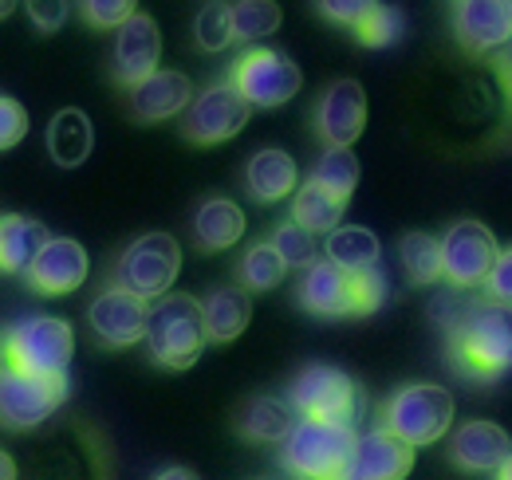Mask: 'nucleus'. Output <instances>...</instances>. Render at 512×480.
<instances>
[{"instance_id":"1","label":"nucleus","mask_w":512,"mask_h":480,"mask_svg":"<svg viewBox=\"0 0 512 480\" xmlns=\"http://www.w3.org/2000/svg\"><path fill=\"white\" fill-rule=\"evenodd\" d=\"M453 370L473 382H493L512 370V307L497 300L469 303L449 323Z\"/></svg>"},{"instance_id":"2","label":"nucleus","mask_w":512,"mask_h":480,"mask_svg":"<svg viewBox=\"0 0 512 480\" xmlns=\"http://www.w3.org/2000/svg\"><path fill=\"white\" fill-rule=\"evenodd\" d=\"M296 300L304 311L320 315V319H343V315H375L386 300V276L383 264L379 268H363L351 272L335 260H312L304 268L300 292Z\"/></svg>"},{"instance_id":"3","label":"nucleus","mask_w":512,"mask_h":480,"mask_svg":"<svg viewBox=\"0 0 512 480\" xmlns=\"http://www.w3.org/2000/svg\"><path fill=\"white\" fill-rule=\"evenodd\" d=\"M209 343V319L205 303L193 300L190 292H166L150 303L146 319V351L166 370H190L201 359Z\"/></svg>"},{"instance_id":"4","label":"nucleus","mask_w":512,"mask_h":480,"mask_svg":"<svg viewBox=\"0 0 512 480\" xmlns=\"http://www.w3.org/2000/svg\"><path fill=\"white\" fill-rule=\"evenodd\" d=\"M355 441H359L355 425L300 418L288 441L280 445V465L296 480H343Z\"/></svg>"},{"instance_id":"5","label":"nucleus","mask_w":512,"mask_h":480,"mask_svg":"<svg viewBox=\"0 0 512 480\" xmlns=\"http://www.w3.org/2000/svg\"><path fill=\"white\" fill-rule=\"evenodd\" d=\"M383 429L418 445H434L453 429V394L438 382H410L402 386L383 410Z\"/></svg>"},{"instance_id":"6","label":"nucleus","mask_w":512,"mask_h":480,"mask_svg":"<svg viewBox=\"0 0 512 480\" xmlns=\"http://www.w3.org/2000/svg\"><path fill=\"white\" fill-rule=\"evenodd\" d=\"M75 355L71 323L60 315H28L4 335V362L36 374H67Z\"/></svg>"},{"instance_id":"7","label":"nucleus","mask_w":512,"mask_h":480,"mask_svg":"<svg viewBox=\"0 0 512 480\" xmlns=\"http://www.w3.org/2000/svg\"><path fill=\"white\" fill-rule=\"evenodd\" d=\"M288 402L296 406L300 418H320V421H343L355 425L363 414V390L351 374H343L339 366L327 362H312L296 374Z\"/></svg>"},{"instance_id":"8","label":"nucleus","mask_w":512,"mask_h":480,"mask_svg":"<svg viewBox=\"0 0 512 480\" xmlns=\"http://www.w3.org/2000/svg\"><path fill=\"white\" fill-rule=\"evenodd\" d=\"M182 272V244L170 233H146L130 240L115 264V284L142 300H162Z\"/></svg>"},{"instance_id":"9","label":"nucleus","mask_w":512,"mask_h":480,"mask_svg":"<svg viewBox=\"0 0 512 480\" xmlns=\"http://www.w3.org/2000/svg\"><path fill=\"white\" fill-rule=\"evenodd\" d=\"M67 402V374H36L4 366L0 374V414L8 429H36Z\"/></svg>"},{"instance_id":"10","label":"nucleus","mask_w":512,"mask_h":480,"mask_svg":"<svg viewBox=\"0 0 512 480\" xmlns=\"http://www.w3.org/2000/svg\"><path fill=\"white\" fill-rule=\"evenodd\" d=\"M229 83L253 103V107H284L288 99L300 95L304 71L296 67L292 56L276 48H249L241 60L229 67Z\"/></svg>"},{"instance_id":"11","label":"nucleus","mask_w":512,"mask_h":480,"mask_svg":"<svg viewBox=\"0 0 512 480\" xmlns=\"http://www.w3.org/2000/svg\"><path fill=\"white\" fill-rule=\"evenodd\" d=\"M253 119V103L233 87V83H213L205 87L182 115V138L193 146H217L237 138Z\"/></svg>"},{"instance_id":"12","label":"nucleus","mask_w":512,"mask_h":480,"mask_svg":"<svg viewBox=\"0 0 512 480\" xmlns=\"http://www.w3.org/2000/svg\"><path fill=\"white\" fill-rule=\"evenodd\" d=\"M442 256H446V280L453 288H485L493 268H497L501 244H497L489 225L457 221L442 237Z\"/></svg>"},{"instance_id":"13","label":"nucleus","mask_w":512,"mask_h":480,"mask_svg":"<svg viewBox=\"0 0 512 480\" xmlns=\"http://www.w3.org/2000/svg\"><path fill=\"white\" fill-rule=\"evenodd\" d=\"M146 319H150L146 300L127 292V288H119V284L99 292L87 307V323H91L95 339L103 347H115V351H127V347L146 339Z\"/></svg>"},{"instance_id":"14","label":"nucleus","mask_w":512,"mask_h":480,"mask_svg":"<svg viewBox=\"0 0 512 480\" xmlns=\"http://www.w3.org/2000/svg\"><path fill=\"white\" fill-rule=\"evenodd\" d=\"M312 126L323 146H351L367 130V91L355 79H335L320 95Z\"/></svg>"},{"instance_id":"15","label":"nucleus","mask_w":512,"mask_h":480,"mask_svg":"<svg viewBox=\"0 0 512 480\" xmlns=\"http://www.w3.org/2000/svg\"><path fill=\"white\" fill-rule=\"evenodd\" d=\"M414 473V445L390 429H367L355 441L343 480H406Z\"/></svg>"},{"instance_id":"16","label":"nucleus","mask_w":512,"mask_h":480,"mask_svg":"<svg viewBox=\"0 0 512 480\" xmlns=\"http://www.w3.org/2000/svg\"><path fill=\"white\" fill-rule=\"evenodd\" d=\"M158 60H162V32L150 12H134L115 32V56H111L115 79L130 91L134 83H142L158 71Z\"/></svg>"},{"instance_id":"17","label":"nucleus","mask_w":512,"mask_h":480,"mask_svg":"<svg viewBox=\"0 0 512 480\" xmlns=\"http://www.w3.org/2000/svg\"><path fill=\"white\" fill-rule=\"evenodd\" d=\"M91 276V256L79 240L52 237L48 248L36 256V264L28 268V288L40 296H67L75 288H83V280Z\"/></svg>"},{"instance_id":"18","label":"nucleus","mask_w":512,"mask_h":480,"mask_svg":"<svg viewBox=\"0 0 512 480\" xmlns=\"http://www.w3.org/2000/svg\"><path fill=\"white\" fill-rule=\"evenodd\" d=\"M453 32L457 40L485 56V52H501L512 44V0H461L457 16H453Z\"/></svg>"},{"instance_id":"19","label":"nucleus","mask_w":512,"mask_h":480,"mask_svg":"<svg viewBox=\"0 0 512 480\" xmlns=\"http://www.w3.org/2000/svg\"><path fill=\"white\" fill-rule=\"evenodd\" d=\"M509 453V429H501L497 421H465L449 437V461L461 473H501Z\"/></svg>"},{"instance_id":"20","label":"nucleus","mask_w":512,"mask_h":480,"mask_svg":"<svg viewBox=\"0 0 512 480\" xmlns=\"http://www.w3.org/2000/svg\"><path fill=\"white\" fill-rule=\"evenodd\" d=\"M193 99L197 95H193L190 75L170 71V67H158L150 79L134 83L127 91V103L138 122H166L174 115H186Z\"/></svg>"},{"instance_id":"21","label":"nucleus","mask_w":512,"mask_h":480,"mask_svg":"<svg viewBox=\"0 0 512 480\" xmlns=\"http://www.w3.org/2000/svg\"><path fill=\"white\" fill-rule=\"evenodd\" d=\"M245 185H249V197L260 205H276L284 197H296L300 189V166L288 150H256L245 166Z\"/></svg>"},{"instance_id":"22","label":"nucleus","mask_w":512,"mask_h":480,"mask_svg":"<svg viewBox=\"0 0 512 480\" xmlns=\"http://www.w3.org/2000/svg\"><path fill=\"white\" fill-rule=\"evenodd\" d=\"M296 421H300V414H296L292 402L256 394L237 410V433L253 445H284L288 433L296 429Z\"/></svg>"},{"instance_id":"23","label":"nucleus","mask_w":512,"mask_h":480,"mask_svg":"<svg viewBox=\"0 0 512 480\" xmlns=\"http://www.w3.org/2000/svg\"><path fill=\"white\" fill-rule=\"evenodd\" d=\"M52 233L24 213H4L0 221V264L8 276H28V268L36 264V256L48 248Z\"/></svg>"},{"instance_id":"24","label":"nucleus","mask_w":512,"mask_h":480,"mask_svg":"<svg viewBox=\"0 0 512 480\" xmlns=\"http://www.w3.org/2000/svg\"><path fill=\"white\" fill-rule=\"evenodd\" d=\"M245 233V213L229 197H209L193 213V240L201 252H225Z\"/></svg>"},{"instance_id":"25","label":"nucleus","mask_w":512,"mask_h":480,"mask_svg":"<svg viewBox=\"0 0 512 480\" xmlns=\"http://www.w3.org/2000/svg\"><path fill=\"white\" fill-rule=\"evenodd\" d=\"M91 150H95V126L79 107H64L56 119L48 122V154H52L56 166L75 170L91 158Z\"/></svg>"},{"instance_id":"26","label":"nucleus","mask_w":512,"mask_h":480,"mask_svg":"<svg viewBox=\"0 0 512 480\" xmlns=\"http://www.w3.org/2000/svg\"><path fill=\"white\" fill-rule=\"evenodd\" d=\"M201 303L209 319V343H233L253 323V300L241 288H213Z\"/></svg>"},{"instance_id":"27","label":"nucleus","mask_w":512,"mask_h":480,"mask_svg":"<svg viewBox=\"0 0 512 480\" xmlns=\"http://www.w3.org/2000/svg\"><path fill=\"white\" fill-rule=\"evenodd\" d=\"M398 260H402V272L414 288H430L434 280L446 276V256H442V237H430V233H406L398 240Z\"/></svg>"},{"instance_id":"28","label":"nucleus","mask_w":512,"mask_h":480,"mask_svg":"<svg viewBox=\"0 0 512 480\" xmlns=\"http://www.w3.org/2000/svg\"><path fill=\"white\" fill-rule=\"evenodd\" d=\"M323 248H327V260H335V264H343L351 272L379 268V260H383V244L363 225H339L335 233H327Z\"/></svg>"},{"instance_id":"29","label":"nucleus","mask_w":512,"mask_h":480,"mask_svg":"<svg viewBox=\"0 0 512 480\" xmlns=\"http://www.w3.org/2000/svg\"><path fill=\"white\" fill-rule=\"evenodd\" d=\"M343 209H347V201H339L335 193H327L320 181H304L300 189H296V197H292V221H300L304 229H312V233H335L339 229V217H343Z\"/></svg>"},{"instance_id":"30","label":"nucleus","mask_w":512,"mask_h":480,"mask_svg":"<svg viewBox=\"0 0 512 480\" xmlns=\"http://www.w3.org/2000/svg\"><path fill=\"white\" fill-rule=\"evenodd\" d=\"M312 181H320L327 193H335L339 201H351L355 185H359V158L351 146H327L316 166H312Z\"/></svg>"},{"instance_id":"31","label":"nucleus","mask_w":512,"mask_h":480,"mask_svg":"<svg viewBox=\"0 0 512 480\" xmlns=\"http://www.w3.org/2000/svg\"><path fill=\"white\" fill-rule=\"evenodd\" d=\"M237 272H241V284H245L249 292H272V288L284 284L288 260L276 252L272 240H260V244H253V248L245 252V260H241Z\"/></svg>"},{"instance_id":"32","label":"nucleus","mask_w":512,"mask_h":480,"mask_svg":"<svg viewBox=\"0 0 512 480\" xmlns=\"http://www.w3.org/2000/svg\"><path fill=\"white\" fill-rule=\"evenodd\" d=\"M193 40L201 52H225L233 40H237V16H233V4L225 0H209L197 20H193Z\"/></svg>"},{"instance_id":"33","label":"nucleus","mask_w":512,"mask_h":480,"mask_svg":"<svg viewBox=\"0 0 512 480\" xmlns=\"http://www.w3.org/2000/svg\"><path fill=\"white\" fill-rule=\"evenodd\" d=\"M233 16H237V40H245V44L272 36L284 24V12L276 0H237Z\"/></svg>"},{"instance_id":"34","label":"nucleus","mask_w":512,"mask_h":480,"mask_svg":"<svg viewBox=\"0 0 512 480\" xmlns=\"http://www.w3.org/2000/svg\"><path fill=\"white\" fill-rule=\"evenodd\" d=\"M406 36V16H402V8H394V4H379L359 28H355V40L363 44V48H390V44H398Z\"/></svg>"},{"instance_id":"35","label":"nucleus","mask_w":512,"mask_h":480,"mask_svg":"<svg viewBox=\"0 0 512 480\" xmlns=\"http://www.w3.org/2000/svg\"><path fill=\"white\" fill-rule=\"evenodd\" d=\"M272 244H276V252L288 260V268H308V264L316 260V233L304 229L300 221H284V225H276Z\"/></svg>"},{"instance_id":"36","label":"nucleus","mask_w":512,"mask_h":480,"mask_svg":"<svg viewBox=\"0 0 512 480\" xmlns=\"http://www.w3.org/2000/svg\"><path fill=\"white\" fill-rule=\"evenodd\" d=\"M138 12V0H83V20L91 28H123Z\"/></svg>"},{"instance_id":"37","label":"nucleus","mask_w":512,"mask_h":480,"mask_svg":"<svg viewBox=\"0 0 512 480\" xmlns=\"http://www.w3.org/2000/svg\"><path fill=\"white\" fill-rule=\"evenodd\" d=\"M383 0H316V12L339 28H359Z\"/></svg>"},{"instance_id":"38","label":"nucleus","mask_w":512,"mask_h":480,"mask_svg":"<svg viewBox=\"0 0 512 480\" xmlns=\"http://www.w3.org/2000/svg\"><path fill=\"white\" fill-rule=\"evenodd\" d=\"M28 130H32V119H28L24 103L12 99V95H4V99H0V150L20 146V142L28 138Z\"/></svg>"},{"instance_id":"39","label":"nucleus","mask_w":512,"mask_h":480,"mask_svg":"<svg viewBox=\"0 0 512 480\" xmlns=\"http://www.w3.org/2000/svg\"><path fill=\"white\" fill-rule=\"evenodd\" d=\"M24 12H28V20L36 24V32L52 36V32H60L67 24L71 4H67V0H24Z\"/></svg>"},{"instance_id":"40","label":"nucleus","mask_w":512,"mask_h":480,"mask_svg":"<svg viewBox=\"0 0 512 480\" xmlns=\"http://www.w3.org/2000/svg\"><path fill=\"white\" fill-rule=\"evenodd\" d=\"M485 292H489V300H497V303H505V307H512V248H501V256H497V268H493V276H489Z\"/></svg>"},{"instance_id":"41","label":"nucleus","mask_w":512,"mask_h":480,"mask_svg":"<svg viewBox=\"0 0 512 480\" xmlns=\"http://www.w3.org/2000/svg\"><path fill=\"white\" fill-rule=\"evenodd\" d=\"M154 480H197V473H193V469H186V465H174V469H162Z\"/></svg>"},{"instance_id":"42","label":"nucleus","mask_w":512,"mask_h":480,"mask_svg":"<svg viewBox=\"0 0 512 480\" xmlns=\"http://www.w3.org/2000/svg\"><path fill=\"white\" fill-rule=\"evenodd\" d=\"M0 461H4V480H16V461H12V457H8V453H4V457H0Z\"/></svg>"},{"instance_id":"43","label":"nucleus","mask_w":512,"mask_h":480,"mask_svg":"<svg viewBox=\"0 0 512 480\" xmlns=\"http://www.w3.org/2000/svg\"><path fill=\"white\" fill-rule=\"evenodd\" d=\"M497 480H512V453H509V461L501 465V473H497Z\"/></svg>"},{"instance_id":"44","label":"nucleus","mask_w":512,"mask_h":480,"mask_svg":"<svg viewBox=\"0 0 512 480\" xmlns=\"http://www.w3.org/2000/svg\"><path fill=\"white\" fill-rule=\"evenodd\" d=\"M12 4H16V0H4V16H8V12H12Z\"/></svg>"}]
</instances>
